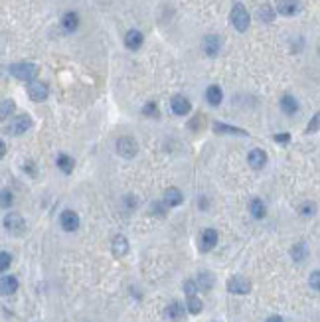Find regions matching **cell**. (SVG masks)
<instances>
[{"label":"cell","mask_w":320,"mask_h":322,"mask_svg":"<svg viewBox=\"0 0 320 322\" xmlns=\"http://www.w3.org/2000/svg\"><path fill=\"white\" fill-rule=\"evenodd\" d=\"M10 73H12L16 79H20V81H34L36 75H38V67H36L34 64L22 62V64L10 65Z\"/></svg>","instance_id":"1"},{"label":"cell","mask_w":320,"mask_h":322,"mask_svg":"<svg viewBox=\"0 0 320 322\" xmlns=\"http://www.w3.org/2000/svg\"><path fill=\"white\" fill-rule=\"evenodd\" d=\"M229 18H231V24L235 26L237 32H245L249 28V14H247V10H245L243 4H235L231 8Z\"/></svg>","instance_id":"2"},{"label":"cell","mask_w":320,"mask_h":322,"mask_svg":"<svg viewBox=\"0 0 320 322\" xmlns=\"http://www.w3.org/2000/svg\"><path fill=\"white\" fill-rule=\"evenodd\" d=\"M117 152L125 158H132L136 152H138V144L132 136H121L117 140Z\"/></svg>","instance_id":"3"},{"label":"cell","mask_w":320,"mask_h":322,"mask_svg":"<svg viewBox=\"0 0 320 322\" xmlns=\"http://www.w3.org/2000/svg\"><path fill=\"white\" fill-rule=\"evenodd\" d=\"M4 227H6V231H10L12 235H20V233H24V229H26V222H24V218H22L20 214H8V216L4 218Z\"/></svg>","instance_id":"4"},{"label":"cell","mask_w":320,"mask_h":322,"mask_svg":"<svg viewBox=\"0 0 320 322\" xmlns=\"http://www.w3.org/2000/svg\"><path fill=\"white\" fill-rule=\"evenodd\" d=\"M227 290L233 292V294H247L251 290V283L245 279V277H231L229 283H227Z\"/></svg>","instance_id":"5"},{"label":"cell","mask_w":320,"mask_h":322,"mask_svg":"<svg viewBox=\"0 0 320 322\" xmlns=\"http://www.w3.org/2000/svg\"><path fill=\"white\" fill-rule=\"evenodd\" d=\"M48 85L46 83H42V81H30V85H28V95H30V99L32 101H46L48 99Z\"/></svg>","instance_id":"6"},{"label":"cell","mask_w":320,"mask_h":322,"mask_svg":"<svg viewBox=\"0 0 320 322\" xmlns=\"http://www.w3.org/2000/svg\"><path fill=\"white\" fill-rule=\"evenodd\" d=\"M60 224L69 233L71 231H77V227H79V216L75 212H71V210H64L62 216H60Z\"/></svg>","instance_id":"7"},{"label":"cell","mask_w":320,"mask_h":322,"mask_svg":"<svg viewBox=\"0 0 320 322\" xmlns=\"http://www.w3.org/2000/svg\"><path fill=\"white\" fill-rule=\"evenodd\" d=\"M30 127H32V119H30L28 115H20V117H16V119L10 123L8 132H10V134H24Z\"/></svg>","instance_id":"8"},{"label":"cell","mask_w":320,"mask_h":322,"mask_svg":"<svg viewBox=\"0 0 320 322\" xmlns=\"http://www.w3.org/2000/svg\"><path fill=\"white\" fill-rule=\"evenodd\" d=\"M170 107H172V111H174L176 115H180V117L188 115V113H190V109H192L190 101H188L184 95H176V97H172V101H170Z\"/></svg>","instance_id":"9"},{"label":"cell","mask_w":320,"mask_h":322,"mask_svg":"<svg viewBox=\"0 0 320 322\" xmlns=\"http://www.w3.org/2000/svg\"><path fill=\"white\" fill-rule=\"evenodd\" d=\"M216 243H218V233H216V229H206V231L202 233V237H200V249H202L204 253H208V251H212V249L216 247Z\"/></svg>","instance_id":"10"},{"label":"cell","mask_w":320,"mask_h":322,"mask_svg":"<svg viewBox=\"0 0 320 322\" xmlns=\"http://www.w3.org/2000/svg\"><path fill=\"white\" fill-rule=\"evenodd\" d=\"M18 290V279L12 277V275H6L0 279V294H4V296H10Z\"/></svg>","instance_id":"11"},{"label":"cell","mask_w":320,"mask_h":322,"mask_svg":"<svg viewBox=\"0 0 320 322\" xmlns=\"http://www.w3.org/2000/svg\"><path fill=\"white\" fill-rule=\"evenodd\" d=\"M298 8H300L298 0H279V4H277L279 14H283V16H292L298 12Z\"/></svg>","instance_id":"12"},{"label":"cell","mask_w":320,"mask_h":322,"mask_svg":"<svg viewBox=\"0 0 320 322\" xmlns=\"http://www.w3.org/2000/svg\"><path fill=\"white\" fill-rule=\"evenodd\" d=\"M249 164H251V168H263L265 166V162H267V154L261 150V148H253L251 152H249Z\"/></svg>","instance_id":"13"},{"label":"cell","mask_w":320,"mask_h":322,"mask_svg":"<svg viewBox=\"0 0 320 322\" xmlns=\"http://www.w3.org/2000/svg\"><path fill=\"white\" fill-rule=\"evenodd\" d=\"M142 42H144V38H142V34L138 30H128L127 36H125V44H127L128 50H138L142 46Z\"/></svg>","instance_id":"14"},{"label":"cell","mask_w":320,"mask_h":322,"mask_svg":"<svg viewBox=\"0 0 320 322\" xmlns=\"http://www.w3.org/2000/svg\"><path fill=\"white\" fill-rule=\"evenodd\" d=\"M202 48H204L206 56L214 58V56L220 52V38H218V36H206V40H204Z\"/></svg>","instance_id":"15"},{"label":"cell","mask_w":320,"mask_h":322,"mask_svg":"<svg viewBox=\"0 0 320 322\" xmlns=\"http://www.w3.org/2000/svg\"><path fill=\"white\" fill-rule=\"evenodd\" d=\"M164 204L168 208H174V206H180L182 204V192L178 188H168L164 192Z\"/></svg>","instance_id":"16"},{"label":"cell","mask_w":320,"mask_h":322,"mask_svg":"<svg viewBox=\"0 0 320 322\" xmlns=\"http://www.w3.org/2000/svg\"><path fill=\"white\" fill-rule=\"evenodd\" d=\"M113 253L117 255V257H123V255H127L128 253V241H127V237L125 235H117L115 239H113Z\"/></svg>","instance_id":"17"},{"label":"cell","mask_w":320,"mask_h":322,"mask_svg":"<svg viewBox=\"0 0 320 322\" xmlns=\"http://www.w3.org/2000/svg\"><path fill=\"white\" fill-rule=\"evenodd\" d=\"M166 318L168 320H180L182 316H184V306L178 302V300H172L168 306H166Z\"/></svg>","instance_id":"18"},{"label":"cell","mask_w":320,"mask_h":322,"mask_svg":"<svg viewBox=\"0 0 320 322\" xmlns=\"http://www.w3.org/2000/svg\"><path fill=\"white\" fill-rule=\"evenodd\" d=\"M249 212H251V216H253L255 220H263L265 214H267V208H265V204H263L259 198H255V200L249 202Z\"/></svg>","instance_id":"19"},{"label":"cell","mask_w":320,"mask_h":322,"mask_svg":"<svg viewBox=\"0 0 320 322\" xmlns=\"http://www.w3.org/2000/svg\"><path fill=\"white\" fill-rule=\"evenodd\" d=\"M281 109H283V113H287V115H294V113L298 111V103H296V99H294L292 95H285V97L281 99Z\"/></svg>","instance_id":"20"},{"label":"cell","mask_w":320,"mask_h":322,"mask_svg":"<svg viewBox=\"0 0 320 322\" xmlns=\"http://www.w3.org/2000/svg\"><path fill=\"white\" fill-rule=\"evenodd\" d=\"M206 99H208L210 105H220L222 99H224V93H222V89L218 85H210L208 91H206Z\"/></svg>","instance_id":"21"},{"label":"cell","mask_w":320,"mask_h":322,"mask_svg":"<svg viewBox=\"0 0 320 322\" xmlns=\"http://www.w3.org/2000/svg\"><path fill=\"white\" fill-rule=\"evenodd\" d=\"M62 24H64V28H65L67 32H73V30H77V26H79V16H77L75 12H67V14L64 16Z\"/></svg>","instance_id":"22"},{"label":"cell","mask_w":320,"mask_h":322,"mask_svg":"<svg viewBox=\"0 0 320 322\" xmlns=\"http://www.w3.org/2000/svg\"><path fill=\"white\" fill-rule=\"evenodd\" d=\"M14 109H16L14 101H12V99H4L2 103H0V119L6 121V119H8V117L14 113Z\"/></svg>","instance_id":"23"},{"label":"cell","mask_w":320,"mask_h":322,"mask_svg":"<svg viewBox=\"0 0 320 322\" xmlns=\"http://www.w3.org/2000/svg\"><path fill=\"white\" fill-rule=\"evenodd\" d=\"M214 130L216 132H227V134H247L243 129H237V127H229V125H222V123H216L214 125Z\"/></svg>","instance_id":"24"},{"label":"cell","mask_w":320,"mask_h":322,"mask_svg":"<svg viewBox=\"0 0 320 322\" xmlns=\"http://www.w3.org/2000/svg\"><path fill=\"white\" fill-rule=\"evenodd\" d=\"M58 168H62L65 174H69L73 170V160L67 154H60L58 156Z\"/></svg>","instance_id":"25"},{"label":"cell","mask_w":320,"mask_h":322,"mask_svg":"<svg viewBox=\"0 0 320 322\" xmlns=\"http://www.w3.org/2000/svg\"><path fill=\"white\" fill-rule=\"evenodd\" d=\"M257 18H259L261 22H273V18H275V10H273L269 4H265V6H261V8L257 10Z\"/></svg>","instance_id":"26"},{"label":"cell","mask_w":320,"mask_h":322,"mask_svg":"<svg viewBox=\"0 0 320 322\" xmlns=\"http://www.w3.org/2000/svg\"><path fill=\"white\" fill-rule=\"evenodd\" d=\"M212 285H214V277H212L210 273H206V271H204V273H200V275H198V285H196L198 289L210 290V289H212Z\"/></svg>","instance_id":"27"},{"label":"cell","mask_w":320,"mask_h":322,"mask_svg":"<svg viewBox=\"0 0 320 322\" xmlns=\"http://www.w3.org/2000/svg\"><path fill=\"white\" fill-rule=\"evenodd\" d=\"M290 255H292V259H294V261H302V259L308 255V249H306V245H304V243H296V245L292 247Z\"/></svg>","instance_id":"28"},{"label":"cell","mask_w":320,"mask_h":322,"mask_svg":"<svg viewBox=\"0 0 320 322\" xmlns=\"http://www.w3.org/2000/svg\"><path fill=\"white\" fill-rule=\"evenodd\" d=\"M188 310L192 312V314H198V312H202V300L198 298V296H188Z\"/></svg>","instance_id":"29"},{"label":"cell","mask_w":320,"mask_h":322,"mask_svg":"<svg viewBox=\"0 0 320 322\" xmlns=\"http://www.w3.org/2000/svg\"><path fill=\"white\" fill-rule=\"evenodd\" d=\"M10 263H12L10 253H6V251H0V273H4V271L10 267Z\"/></svg>","instance_id":"30"},{"label":"cell","mask_w":320,"mask_h":322,"mask_svg":"<svg viewBox=\"0 0 320 322\" xmlns=\"http://www.w3.org/2000/svg\"><path fill=\"white\" fill-rule=\"evenodd\" d=\"M12 204V192L10 190H2L0 192V208H8Z\"/></svg>","instance_id":"31"},{"label":"cell","mask_w":320,"mask_h":322,"mask_svg":"<svg viewBox=\"0 0 320 322\" xmlns=\"http://www.w3.org/2000/svg\"><path fill=\"white\" fill-rule=\"evenodd\" d=\"M196 290H198V287H196L194 281H186V283H184V292H186L188 296H196Z\"/></svg>","instance_id":"32"},{"label":"cell","mask_w":320,"mask_h":322,"mask_svg":"<svg viewBox=\"0 0 320 322\" xmlns=\"http://www.w3.org/2000/svg\"><path fill=\"white\" fill-rule=\"evenodd\" d=\"M142 113H144L146 117H150V115H158L156 103H146V105H144V109H142Z\"/></svg>","instance_id":"33"},{"label":"cell","mask_w":320,"mask_h":322,"mask_svg":"<svg viewBox=\"0 0 320 322\" xmlns=\"http://www.w3.org/2000/svg\"><path fill=\"white\" fill-rule=\"evenodd\" d=\"M318 279H320V273H318V271H314V273L310 275V287H312L314 290H318V283H320Z\"/></svg>","instance_id":"34"},{"label":"cell","mask_w":320,"mask_h":322,"mask_svg":"<svg viewBox=\"0 0 320 322\" xmlns=\"http://www.w3.org/2000/svg\"><path fill=\"white\" fill-rule=\"evenodd\" d=\"M275 140H277V142H288V140H290V134H288V132H281V134H275Z\"/></svg>","instance_id":"35"},{"label":"cell","mask_w":320,"mask_h":322,"mask_svg":"<svg viewBox=\"0 0 320 322\" xmlns=\"http://www.w3.org/2000/svg\"><path fill=\"white\" fill-rule=\"evenodd\" d=\"M312 212H314V210H312V206H304V208H302V216H304V218H310V216H312Z\"/></svg>","instance_id":"36"},{"label":"cell","mask_w":320,"mask_h":322,"mask_svg":"<svg viewBox=\"0 0 320 322\" xmlns=\"http://www.w3.org/2000/svg\"><path fill=\"white\" fill-rule=\"evenodd\" d=\"M316 129H318V115H314L312 125H308V130H316Z\"/></svg>","instance_id":"37"},{"label":"cell","mask_w":320,"mask_h":322,"mask_svg":"<svg viewBox=\"0 0 320 322\" xmlns=\"http://www.w3.org/2000/svg\"><path fill=\"white\" fill-rule=\"evenodd\" d=\"M4 154H6V144L0 140V158H4Z\"/></svg>","instance_id":"38"},{"label":"cell","mask_w":320,"mask_h":322,"mask_svg":"<svg viewBox=\"0 0 320 322\" xmlns=\"http://www.w3.org/2000/svg\"><path fill=\"white\" fill-rule=\"evenodd\" d=\"M267 322H285V320H283L281 316H269V318H267Z\"/></svg>","instance_id":"39"}]
</instances>
